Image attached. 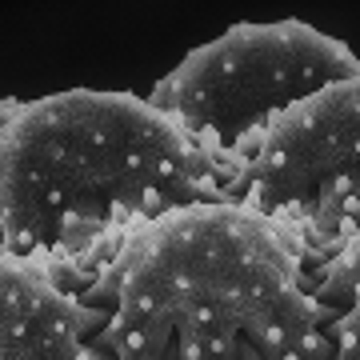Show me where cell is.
Here are the masks:
<instances>
[{"instance_id": "1", "label": "cell", "mask_w": 360, "mask_h": 360, "mask_svg": "<svg viewBox=\"0 0 360 360\" xmlns=\"http://www.w3.org/2000/svg\"><path fill=\"white\" fill-rule=\"evenodd\" d=\"M312 257L236 200L136 229L80 288L96 360H333Z\"/></svg>"}, {"instance_id": "2", "label": "cell", "mask_w": 360, "mask_h": 360, "mask_svg": "<svg viewBox=\"0 0 360 360\" xmlns=\"http://www.w3.org/2000/svg\"><path fill=\"white\" fill-rule=\"evenodd\" d=\"M212 200H229L220 176L148 96L68 89L4 104L0 252L72 292L136 229Z\"/></svg>"}, {"instance_id": "3", "label": "cell", "mask_w": 360, "mask_h": 360, "mask_svg": "<svg viewBox=\"0 0 360 360\" xmlns=\"http://www.w3.org/2000/svg\"><path fill=\"white\" fill-rule=\"evenodd\" d=\"M352 77H360L356 52L304 20L232 25L188 52L148 92V104L193 141L229 188L288 108Z\"/></svg>"}, {"instance_id": "4", "label": "cell", "mask_w": 360, "mask_h": 360, "mask_svg": "<svg viewBox=\"0 0 360 360\" xmlns=\"http://www.w3.org/2000/svg\"><path fill=\"white\" fill-rule=\"evenodd\" d=\"M321 264L360 236V77L300 101L224 188Z\"/></svg>"}, {"instance_id": "5", "label": "cell", "mask_w": 360, "mask_h": 360, "mask_svg": "<svg viewBox=\"0 0 360 360\" xmlns=\"http://www.w3.org/2000/svg\"><path fill=\"white\" fill-rule=\"evenodd\" d=\"M101 309L49 269L0 252V360H96L89 336Z\"/></svg>"}, {"instance_id": "6", "label": "cell", "mask_w": 360, "mask_h": 360, "mask_svg": "<svg viewBox=\"0 0 360 360\" xmlns=\"http://www.w3.org/2000/svg\"><path fill=\"white\" fill-rule=\"evenodd\" d=\"M312 288L333 309V360H360V236L316 264Z\"/></svg>"}]
</instances>
